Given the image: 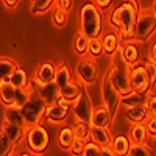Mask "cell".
I'll return each instance as SVG.
<instances>
[{"label": "cell", "instance_id": "60d3db41", "mask_svg": "<svg viewBox=\"0 0 156 156\" xmlns=\"http://www.w3.org/2000/svg\"><path fill=\"white\" fill-rule=\"evenodd\" d=\"M56 3V6H58V9L59 11H64V12H67L70 8H72V0H59V2H55Z\"/></svg>", "mask_w": 156, "mask_h": 156}, {"label": "cell", "instance_id": "d6986e66", "mask_svg": "<svg viewBox=\"0 0 156 156\" xmlns=\"http://www.w3.org/2000/svg\"><path fill=\"white\" fill-rule=\"evenodd\" d=\"M129 145H131V140L123 134H119V136L112 137L109 147H111V150L114 151L115 156H128Z\"/></svg>", "mask_w": 156, "mask_h": 156}, {"label": "cell", "instance_id": "4fadbf2b", "mask_svg": "<svg viewBox=\"0 0 156 156\" xmlns=\"http://www.w3.org/2000/svg\"><path fill=\"white\" fill-rule=\"evenodd\" d=\"M36 92L47 106L55 105V103L61 98L59 97V87L55 84V81L48 83V84H44V86H39V89L36 90Z\"/></svg>", "mask_w": 156, "mask_h": 156}, {"label": "cell", "instance_id": "83f0119b", "mask_svg": "<svg viewBox=\"0 0 156 156\" xmlns=\"http://www.w3.org/2000/svg\"><path fill=\"white\" fill-rule=\"evenodd\" d=\"M142 103H145V95H140V94H136V92H129L128 95L120 97V105L126 106V109L139 106Z\"/></svg>", "mask_w": 156, "mask_h": 156}, {"label": "cell", "instance_id": "30bf717a", "mask_svg": "<svg viewBox=\"0 0 156 156\" xmlns=\"http://www.w3.org/2000/svg\"><path fill=\"white\" fill-rule=\"evenodd\" d=\"M76 75L80 78V81L83 84H94L97 81V76H98V70H97V66L94 59L90 58H83L78 61L76 64Z\"/></svg>", "mask_w": 156, "mask_h": 156}, {"label": "cell", "instance_id": "1f68e13d", "mask_svg": "<svg viewBox=\"0 0 156 156\" xmlns=\"http://www.w3.org/2000/svg\"><path fill=\"white\" fill-rule=\"evenodd\" d=\"M53 3V0H34V2H31V12L33 14H42V12L48 11Z\"/></svg>", "mask_w": 156, "mask_h": 156}, {"label": "cell", "instance_id": "f546056e", "mask_svg": "<svg viewBox=\"0 0 156 156\" xmlns=\"http://www.w3.org/2000/svg\"><path fill=\"white\" fill-rule=\"evenodd\" d=\"M72 128V131H73V137L78 139V140H83L86 142L89 139V133H90V125L87 123H81V122H75Z\"/></svg>", "mask_w": 156, "mask_h": 156}, {"label": "cell", "instance_id": "836d02e7", "mask_svg": "<svg viewBox=\"0 0 156 156\" xmlns=\"http://www.w3.org/2000/svg\"><path fill=\"white\" fill-rule=\"evenodd\" d=\"M12 151H14V145L9 142L3 131H0V156H11Z\"/></svg>", "mask_w": 156, "mask_h": 156}, {"label": "cell", "instance_id": "cb8c5ba5", "mask_svg": "<svg viewBox=\"0 0 156 156\" xmlns=\"http://www.w3.org/2000/svg\"><path fill=\"white\" fill-rule=\"evenodd\" d=\"M70 81H72V78H70V70H69V67H67V64H61L59 67H56L55 84L59 87V90H61L62 87H66Z\"/></svg>", "mask_w": 156, "mask_h": 156}, {"label": "cell", "instance_id": "8fae6325", "mask_svg": "<svg viewBox=\"0 0 156 156\" xmlns=\"http://www.w3.org/2000/svg\"><path fill=\"white\" fill-rule=\"evenodd\" d=\"M69 108L70 105H67L62 98H59L55 105L51 106H47V111H45V119L50 122V123H59V122H64L69 115Z\"/></svg>", "mask_w": 156, "mask_h": 156}, {"label": "cell", "instance_id": "9c48e42d", "mask_svg": "<svg viewBox=\"0 0 156 156\" xmlns=\"http://www.w3.org/2000/svg\"><path fill=\"white\" fill-rule=\"evenodd\" d=\"M101 94H103V100H105V108L108 109L111 119L117 114L119 111V106H120V95L119 92L111 86L108 76L103 78V83H101Z\"/></svg>", "mask_w": 156, "mask_h": 156}, {"label": "cell", "instance_id": "4dcf8cb0", "mask_svg": "<svg viewBox=\"0 0 156 156\" xmlns=\"http://www.w3.org/2000/svg\"><path fill=\"white\" fill-rule=\"evenodd\" d=\"M87 47H89V39L83 36L81 33H78L75 41H73V50L78 55H86L87 53Z\"/></svg>", "mask_w": 156, "mask_h": 156}, {"label": "cell", "instance_id": "f6af8a7d", "mask_svg": "<svg viewBox=\"0 0 156 156\" xmlns=\"http://www.w3.org/2000/svg\"><path fill=\"white\" fill-rule=\"evenodd\" d=\"M154 51H156V45L153 44V45L150 47V56H148V59H150V64H154Z\"/></svg>", "mask_w": 156, "mask_h": 156}, {"label": "cell", "instance_id": "c3c4849f", "mask_svg": "<svg viewBox=\"0 0 156 156\" xmlns=\"http://www.w3.org/2000/svg\"><path fill=\"white\" fill-rule=\"evenodd\" d=\"M36 156H37V154H36Z\"/></svg>", "mask_w": 156, "mask_h": 156}, {"label": "cell", "instance_id": "f1b7e54d", "mask_svg": "<svg viewBox=\"0 0 156 156\" xmlns=\"http://www.w3.org/2000/svg\"><path fill=\"white\" fill-rule=\"evenodd\" d=\"M73 140H75V137H73V131H72L70 126H66V128H62L61 131H59L58 142H59V147H61V148L69 150Z\"/></svg>", "mask_w": 156, "mask_h": 156}, {"label": "cell", "instance_id": "7c38bea8", "mask_svg": "<svg viewBox=\"0 0 156 156\" xmlns=\"http://www.w3.org/2000/svg\"><path fill=\"white\" fill-rule=\"evenodd\" d=\"M55 73H56V66L53 62H42L39 64L36 73H34V81L37 86H44L48 83L55 81Z\"/></svg>", "mask_w": 156, "mask_h": 156}, {"label": "cell", "instance_id": "d6a6232c", "mask_svg": "<svg viewBox=\"0 0 156 156\" xmlns=\"http://www.w3.org/2000/svg\"><path fill=\"white\" fill-rule=\"evenodd\" d=\"M30 94L28 89H14V106L20 109L30 100Z\"/></svg>", "mask_w": 156, "mask_h": 156}, {"label": "cell", "instance_id": "7dc6e473", "mask_svg": "<svg viewBox=\"0 0 156 156\" xmlns=\"http://www.w3.org/2000/svg\"><path fill=\"white\" fill-rule=\"evenodd\" d=\"M0 86H2V83H0Z\"/></svg>", "mask_w": 156, "mask_h": 156}, {"label": "cell", "instance_id": "f35d334b", "mask_svg": "<svg viewBox=\"0 0 156 156\" xmlns=\"http://www.w3.org/2000/svg\"><path fill=\"white\" fill-rule=\"evenodd\" d=\"M53 22H55L56 27H64V25H66V22H67V12L56 9L55 14H53Z\"/></svg>", "mask_w": 156, "mask_h": 156}, {"label": "cell", "instance_id": "d590c367", "mask_svg": "<svg viewBox=\"0 0 156 156\" xmlns=\"http://www.w3.org/2000/svg\"><path fill=\"white\" fill-rule=\"evenodd\" d=\"M87 53L90 55V59H92V58H98L103 53V47H101V41H100V39H92V41H89Z\"/></svg>", "mask_w": 156, "mask_h": 156}, {"label": "cell", "instance_id": "4316f807", "mask_svg": "<svg viewBox=\"0 0 156 156\" xmlns=\"http://www.w3.org/2000/svg\"><path fill=\"white\" fill-rule=\"evenodd\" d=\"M5 122H6V123H11V125H16V126H20V128L25 126L23 119H22V114H20V109L16 108V106L6 108V112H5Z\"/></svg>", "mask_w": 156, "mask_h": 156}, {"label": "cell", "instance_id": "ab89813d", "mask_svg": "<svg viewBox=\"0 0 156 156\" xmlns=\"http://www.w3.org/2000/svg\"><path fill=\"white\" fill-rule=\"evenodd\" d=\"M83 148H84V142L83 140H78V139H75L73 142H72V145H70V153L73 154V156H81V153H83Z\"/></svg>", "mask_w": 156, "mask_h": 156}, {"label": "cell", "instance_id": "603a6c76", "mask_svg": "<svg viewBox=\"0 0 156 156\" xmlns=\"http://www.w3.org/2000/svg\"><path fill=\"white\" fill-rule=\"evenodd\" d=\"M2 131L5 133V136L9 139V142L12 145H17L19 142L22 140V137H23V134H25V131H23V128H20V126H16V125H11V123H3V126H2Z\"/></svg>", "mask_w": 156, "mask_h": 156}, {"label": "cell", "instance_id": "d4e9b609", "mask_svg": "<svg viewBox=\"0 0 156 156\" xmlns=\"http://www.w3.org/2000/svg\"><path fill=\"white\" fill-rule=\"evenodd\" d=\"M147 129L144 123H136L131 126V131H129V139L133 140V144H139V145H145L147 140Z\"/></svg>", "mask_w": 156, "mask_h": 156}, {"label": "cell", "instance_id": "bcb514c9", "mask_svg": "<svg viewBox=\"0 0 156 156\" xmlns=\"http://www.w3.org/2000/svg\"><path fill=\"white\" fill-rule=\"evenodd\" d=\"M20 156H31V154H30V153H22Z\"/></svg>", "mask_w": 156, "mask_h": 156}, {"label": "cell", "instance_id": "484cf974", "mask_svg": "<svg viewBox=\"0 0 156 156\" xmlns=\"http://www.w3.org/2000/svg\"><path fill=\"white\" fill-rule=\"evenodd\" d=\"M0 101L6 108L14 106V87L9 83H2V86H0Z\"/></svg>", "mask_w": 156, "mask_h": 156}, {"label": "cell", "instance_id": "ee69618b", "mask_svg": "<svg viewBox=\"0 0 156 156\" xmlns=\"http://www.w3.org/2000/svg\"><path fill=\"white\" fill-rule=\"evenodd\" d=\"M5 6H8V8H16L17 5H19V2L17 0H5Z\"/></svg>", "mask_w": 156, "mask_h": 156}, {"label": "cell", "instance_id": "9a60e30c", "mask_svg": "<svg viewBox=\"0 0 156 156\" xmlns=\"http://www.w3.org/2000/svg\"><path fill=\"white\" fill-rule=\"evenodd\" d=\"M150 115V111H148V106L147 103H142L139 106H134V108H129L126 109V119L131 122L133 125L136 123H144Z\"/></svg>", "mask_w": 156, "mask_h": 156}, {"label": "cell", "instance_id": "8992f818", "mask_svg": "<svg viewBox=\"0 0 156 156\" xmlns=\"http://www.w3.org/2000/svg\"><path fill=\"white\" fill-rule=\"evenodd\" d=\"M154 25H156V17L154 12L147 11V12H137L136 23H134V30L133 36L137 41H147V39L154 33Z\"/></svg>", "mask_w": 156, "mask_h": 156}, {"label": "cell", "instance_id": "2e32d148", "mask_svg": "<svg viewBox=\"0 0 156 156\" xmlns=\"http://www.w3.org/2000/svg\"><path fill=\"white\" fill-rule=\"evenodd\" d=\"M109 123H111V115L105 106L97 108L92 112V117H90V122H89V125L92 128H106V129H108Z\"/></svg>", "mask_w": 156, "mask_h": 156}, {"label": "cell", "instance_id": "5bb4252c", "mask_svg": "<svg viewBox=\"0 0 156 156\" xmlns=\"http://www.w3.org/2000/svg\"><path fill=\"white\" fill-rule=\"evenodd\" d=\"M100 41H101L103 51H105L106 55L114 56L115 53H119V50H120V37H119L117 33L108 31L105 36H103V39H100Z\"/></svg>", "mask_w": 156, "mask_h": 156}, {"label": "cell", "instance_id": "277c9868", "mask_svg": "<svg viewBox=\"0 0 156 156\" xmlns=\"http://www.w3.org/2000/svg\"><path fill=\"white\" fill-rule=\"evenodd\" d=\"M45 111H47V105L41 100L37 92L30 94V100L20 108V114H22L25 126L33 128V126L41 125V120L44 119Z\"/></svg>", "mask_w": 156, "mask_h": 156}, {"label": "cell", "instance_id": "6da1fadb", "mask_svg": "<svg viewBox=\"0 0 156 156\" xmlns=\"http://www.w3.org/2000/svg\"><path fill=\"white\" fill-rule=\"evenodd\" d=\"M136 17H137V3L136 2H125L111 12L109 23L112 28L119 30V37L128 42L133 37Z\"/></svg>", "mask_w": 156, "mask_h": 156}, {"label": "cell", "instance_id": "74e56055", "mask_svg": "<svg viewBox=\"0 0 156 156\" xmlns=\"http://www.w3.org/2000/svg\"><path fill=\"white\" fill-rule=\"evenodd\" d=\"M145 122H147V123H145L147 134L151 136V137H154V136H156V117H154V114H150L148 119H147Z\"/></svg>", "mask_w": 156, "mask_h": 156}, {"label": "cell", "instance_id": "52a82bcc", "mask_svg": "<svg viewBox=\"0 0 156 156\" xmlns=\"http://www.w3.org/2000/svg\"><path fill=\"white\" fill-rule=\"evenodd\" d=\"M27 144H28V148L33 153H36L37 156L41 153H44L50 144V136L47 133V129L42 125L30 128L28 134H27Z\"/></svg>", "mask_w": 156, "mask_h": 156}, {"label": "cell", "instance_id": "7402d4cb", "mask_svg": "<svg viewBox=\"0 0 156 156\" xmlns=\"http://www.w3.org/2000/svg\"><path fill=\"white\" fill-rule=\"evenodd\" d=\"M17 62L9 58H0V83H8L9 78L17 69Z\"/></svg>", "mask_w": 156, "mask_h": 156}, {"label": "cell", "instance_id": "ffe728a7", "mask_svg": "<svg viewBox=\"0 0 156 156\" xmlns=\"http://www.w3.org/2000/svg\"><path fill=\"white\" fill-rule=\"evenodd\" d=\"M81 90H83V87L80 84L75 83V81H70L66 87H62L59 90V97L69 105V103H75L76 101V98L80 97V94H81Z\"/></svg>", "mask_w": 156, "mask_h": 156}, {"label": "cell", "instance_id": "44dd1931", "mask_svg": "<svg viewBox=\"0 0 156 156\" xmlns=\"http://www.w3.org/2000/svg\"><path fill=\"white\" fill-rule=\"evenodd\" d=\"M8 83L14 89H28L30 87V78H28L27 72H25L23 69L17 67L14 72H12Z\"/></svg>", "mask_w": 156, "mask_h": 156}, {"label": "cell", "instance_id": "e0dca14e", "mask_svg": "<svg viewBox=\"0 0 156 156\" xmlns=\"http://www.w3.org/2000/svg\"><path fill=\"white\" fill-rule=\"evenodd\" d=\"M119 53H120L122 59L128 64L129 67L139 62V48L134 42H126L123 47H120Z\"/></svg>", "mask_w": 156, "mask_h": 156}, {"label": "cell", "instance_id": "3957f363", "mask_svg": "<svg viewBox=\"0 0 156 156\" xmlns=\"http://www.w3.org/2000/svg\"><path fill=\"white\" fill-rule=\"evenodd\" d=\"M129 70H131V67L122 59L120 53H115L112 67L106 76H108L111 86L119 92L120 97H125L129 92H133L131 87H129Z\"/></svg>", "mask_w": 156, "mask_h": 156}, {"label": "cell", "instance_id": "7bdbcfd3", "mask_svg": "<svg viewBox=\"0 0 156 156\" xmlns=\"http://www.w3.org/2000/svg\"><path fill=\"white\" fill-rule=\"evenodd\" d=\"M100 156H115V154H114V151L111 150V147H105V148H101Z\"/></svg>", "mask_w": 156, "mask_h": 156}, {"label": "cell", "instance_id": "ba28073f", "mask_svg": "<svg viewBox=\"0 0 156 156\" xmlns=\"http://www.w3.org/2000/svg\"><path fill=\"white\" fill-rule=\"evenodd\" d=\"M94 108H92V101H90L89 94L86 92V89L81 90L80 97L76 98V101L73 103V115L76 122H81V123H87L90 122V117H92Z\"/></svg>", "mask_w": 156, "mask_h": 156}, {"label": "cell", "instance_id": "8d00e7d4", "mask_svg": "<svg viewBox=\"0 0 156 156\" xmlns=\"http://www.w3.org/2000/svg\"><path fill=\"white\" fill-rule=\"evenodd\" d=\"M100 151H101V148L97 144H94L92 140H86L81 156H100Z\"/></svg>", "mask_w": 156, "mask_h": 156}, {"label": "cell", "instance_id": "e575fe53", "mask_svg": "<svg viewBox=\"0 0 156 156\" xmlns=\"http://www.w3.org/2000/svg\"><path fill=\"white\" fill-rule=\"evenodd\" d=\"M128 156H153L151 150L147 145H139V144H131L129 145Z\"/></svg>", "mask_w": 156, "mask_h": 156}, {"label": "cell", "instance_id": "5b68a950", "mask_svg": "<svg viewBox=\"0 0 156 156\" xmlns=\"http://www.w3.org/2000/svg\"><path fill=\"white\" fill-rule=\"evenodd\" d=\"M153 83L154 81L151 80L144 64H136L134 67H131V70H129V87H131L133 92L140 95H148Z\"/></svg>", "mask_w": 156, "mask_h": 156}, {"label": "cell", "instance_id": "b9f144b4", "mask_svg": "<svg viewBox=\"0 0 156 156\" xmlns=\"http://www.w3.org/2000/svg\"><path fill=\"white\" fill-rule=\"evenodd\" d=\"M97 8H101V9H106V8H109L111 6V0H95V2H92Z\"/></svg>", "mask_w": 156, "mask_h": 156}, {"label": "cell", "instance_id": "ac0fdd59", "mask_svg": "<svg viewBox=\"0 0 156 156\" xmlns=\"http://www.w3.org/2000/svg\"><path fill=\"white\" fill-rule=\"evenodd\" d=\"M90 139H92L94 144H97L100 148H105V147H109L111 145V134L106 128H92L90 126V133H89Z\"/></svg>", "mask_w": 156, "mask_h": 156}, {"label": "cell", "instance_id": "7a4b0ae2", "mask_svg": "<svg viewBox=\"0 0 156 156\" xmlns=\"http://www.w3.org/2000/svg\"><path fill=\"white\" fill-rule=\"evenodd\" d=\"M80 33L89 41L100 39L103 33V17L94 3H84L80 11Z\"/></svg>", "mask_w": 156, "mask_h": 156}]
</instances>
